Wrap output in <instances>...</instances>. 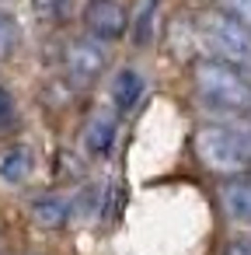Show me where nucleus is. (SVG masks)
<instances>
[{
	"instance_id": "nucleus-1",
	"label": "nucleus",
	"mask_w": 251,
	"mask_h": 255,
	"mask_svg": "<svg viewBox=\"0 0 251 255\" xmlns=\"http://www.w3.org/2000/svg\"><path fill=\"white\" fill-rule=\"evenodd\" d=\"M195 154L209 171L234 175L251 161V123L202 126L195 133Z\"/></svg>"
},
{
	"instance_id": "nucleus-2",
	"label": "nucleus",
	"mask_w": 251,
	"mask_h": 255,
	"mask_svg": "<svg viewBox=\"0 0 251 255\" xmlns=\"http://www.w3.org/2000/svg\"><path fill=\"white\" fill-rule=\"evenodd\" d=\"M195 88L199 95L216 105V109H227V112H244L251 109V84L248 77L230 67V63H220V60H199L195 63Z\"/></svg>"
},
{
	"instance_id": "nucleus-3",
	"label": "nucleus",
	"mask_w": 251,
	"mask_h": 255,
	"mask_svg": "<svg viewBox=\"0 0 251 255\" xmlns=\"http://www.w3.org/2000/svg\"><path fill=\"white\" fill-rule=\"evenodd\" d=\"M199 39L206 42V49L230 67H251V28H244L241 21H234L223 11H206L199 18Z\"/></svg>"
},
{
	"instance_id": "nucleus-4",
	"label": "nucleus",
	"mask_w": 251,
	"mask_h": 255,
	"mask_svg": "<svg viewBox=\"0 0 251 255\" xmlns=\"http://www.w3.org/2000/svg\"><path fill=\"white\" fill-rule=\"evenodd\" d=\"M105 63H108L105 46L98 39H91V35L87 39H74L67 46V53H63V67H67V77H70L74 88H91L105 74Z\"/></svg>"
},
{
	"instance_id": "nucleus-5",
	"label": "nucleus",
	"mask_w": 251,
	"mask_h": 255,
	"mask_svg": "<svg viewBox=\"0 0 251 255\" xmlns=\"http://www.w3.org/2000/svg\"><path fill=\"white\" fill-rule=\"evenodd\" d=\"M84 25L91 32V39L98 42H115L129 32V14L119 0H87L84 7Z\"/></svg>"
},
{
	"instance_id": "nucleus-6",
	"label": "nucleus",
	"mask_w": 251,
	"mask_h": 255,
	"mask_svg": "<svg viewBox=\"0 0 251 255\" xmlns=\"http://www.w3.org/2000/svg\"><path fill=\"white\" fill-rule=\"evenodd\" d=\"M143 91H147V77H143L140 70H133V67H122V70L112 77V88H108L115 112H133V109L140 105Z\"/></svg>"
},
{
	"instance_id": "nucleus-7",
	"label": "nucleus",
	"mask_w": 251,
	"mask_h": 255,
	"mask_svg": "<svg viewBox=\"0 0 251 255\" xmlns=\"http://www.w3.org/2000/svg\"><path fill=\"white\" fill-rule=\"evenodd\" d=\"M115 133H119L115 112L101 109L98 116H91V123H87V129H84V150L94 154V157H105V154L115 147Z\"/></svg>"
},
{
	"instance_id": "nucleus-8",
	"label": "nucleus",
	"mask_w": 251,
	"mask_h": 255,
	"mask_svg": "<svg viewBox=\"0 0 251 255\" xmlns=\"http://www.w3.org/2000/svg\"><path fill=\"white\" fill-rule=\"evenodd\" d=\"M32 168H35V154H32V147H25V143H14V147H7L4 154H0V178H4L7 185L28 182Z\"/></svg>"
},
{
	"instance_id": "nucleus-9",
	"label": "nucleus",
	"mask_w": 251,
	"mask_h": 255,
	"mask_svg": "<svg viewBox=\"0 0 251 255\" xmlns=\"http://www.w3.org/2000/svg\"><path fill=\"white\" fill-rule=\"evenodd\" d=\"M32 217H35L39 227H63V224L70 220V199L53 196V192L35 196V199H32Z\"/></svg>"
},
{
	"instance_id": "nucleus-10",
	"label": "nucleus",
	"mask_w": 251,
	"mask_h": 255,
	"mask_svg": "<svg viewBox=\"0 0 251 255\" xmlns=\"http://www.w3.org/2000/svg\"><path fill=\"white\" fill-rule=\"evenodd\" d=\"M220 196H223V210H227V217H234L237 224H251V182H248V178L227 182Z\"/></svg>"
},
{
	"instance_id": "nucleus-11",
	"label": "nucleus",
	"mask_w": 251,
	"mask_h": 255,
	"mask_svg": "<svg viewBox=\"0 0 251 255\" xmlns=\"http://www.w3.org/2000/svg\"><path fill=\"white\" fill-rule=\"evenodd\" d=\"M18 42H21V28H18L14 14L0 11V60H11L14 49H18Z\"/></svg>"
},
{
	"instance_id": "nucleus-12",
	"label": "nucleus",
	"mask_w": 251,
	"mask_h": 255,
	"mask_svg": "<svg viewBox=\"0 0 251 255\" xmlns=\"http://www.w3.org/2000/svg\"><path fill=\"white\" fill-rule=\"evenodd\" d=\"M28 7L42 25H60L67 14V0H28Z\"/></svg>"
},
{
	"instance_id": "nucleus-13",
	"label": "nucleus",
	"mask_w": 251,
	"mask_h": 255,
	"mask_svg": "<svg viewBox=\"0 0 251 255\" xmlns=\"http://www.w3.org/2000/svg\"><path fill=\"white\" fill-rule=\"evenodd\" d=\"M154 11H157V0H147V4L140 7V18H136V32H133V39L143 46V42H150V35H154Z\"/></svg>"
},
{
	"instance_id": "nucleus-14",
	"label": "nucleus",
	"mask_w": 251,
	"mask_h": 255,
	"mask_svg": "<svg viewBox=\"0 0 251 255\" xmlns=\"http://www.w3.org/2000/svg\"><path fill=\"white\" fill-rule=\"evenodd\" d=\"M18 123V105H14V98H11V91L0 84V133L4 129H11Z\"/></svg>"
},
{
	"instance_id": "nucleus-15",
	"label": "nucleus",
	"mask_w": 251,
	"mask_h": 255,
	"mask_svg": "<svg viewBox=\"0 0 251 255\" xmlns=\"http://www.w3.org/2000/svg\"><path fill=\"white\" fill-rule=\"evenodd\" d=\"M220 7L234 21H241L244 28H251V0H220Z\"/></svg>"
},
{
	"instance_id": "nucleus-16",
	"label": "nucleus",
	"mask_w": 251,
	"mask_h": 255,
	"mask_svg": "<svg viewBox=\"0 0 251 255\" xmlns=\"http://www.w3.org/2000/svg\"><path fill=\"white\" fill-rule=\"evenodd\" d=\"M223 255H251V241L237 238V241H230V245L223 248Z\"/></svg>"
}]
</instances>
